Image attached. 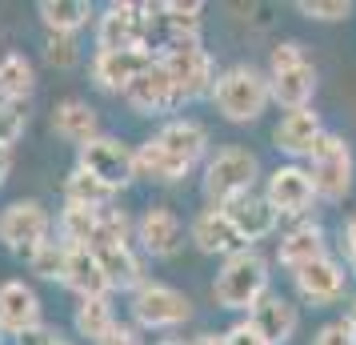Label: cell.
I'll return each mask as SVG.
<instances>
[{"mask_svg":"<svg viewBox=\"0 0 356 345\" xmlns=\"http://www.w3.org/2000/svg\"><path fill=\"white\" fill-rule=\"evenodd\" d=\"M212 105L232 125H252V121H260V116L268 113V105H273L268 72H260L252 65H232L225 72H216Z\"/></svg>","mask_w":356,"mask_h":345,"instance_id":"obj_1","label":"cell"},{"mask_svg":"<svg viewBox=\"0 0 356 345\" xmlns=\"http://www.w3.org/2000/svg\"><path fill=\"white\" fill-rule=\"evenodd\" d=\"M268 257L257 253V249H241V253H232L225 265H220V273L212 281V297H216V305L220 309H232V313H252L260 305V297H268Z\"/></svg>","mask_w":356,"mask_h":345,"instance_id":"obj_2","label":"cell"},{"mask_svg":"<svg viewBox=\"0 0 356 345\" xmlns=\"http://www.w3.org/2000/svg\"><path fill=\"white\" fill-rule=\"evenodd\" d=\"M268 89H273V105L280 109H312L316 97V65L308 61L300 40H280L268 56Z\"/></svg>","mask_w":356,"mask_h":345,"instance_id":"obj_3","label":"cell"},{"mask_svg":"<svg viewBox=\"0 0 356 345\" xmlns=\"http://www.w3.org/2000/svg\"><path fill=\"white\" fill-rule=\"evenodd\" d=\"M257 177H260V161L252 148H241V145H228V148H216L209 161H204V197L212 205H228L232 197L241 193H252L257 189Z\"/></svg>","mask_w":356,"mask_h":345,"instance_id":"obj_4","label":"cell"},{"mask_svg":"<svg viewBox=\"0 0 356 345\" xmlns=\"http://www.w3.org/2000/svg\"><path fill=\"white\" fill-rule=\"evenodd\" d=\"M353 173H356V161H353V148L344 137L337 132H324L316 148L308 153V177H312V189L321 201H344L348 189H353Z\"/></svg>","mask_w":356,"mask_h":345,"instance_id":"obj_5","label":"cell"},{"mask_svg":"<svg viewBox=\"0 0 356 345\" xmlns=\"http://www.w3.org/2000/svg\"><path fill=\"white\" fill-rule=\"evenodd\" d=\"M52 241V213L40 201L24 197L13 201L4 213H0V245L17 257H33L40 245Z\"/></svg>","mask_w":356,"mask_h":345,"instance_id":"obj_6","label":"cell"},{"mask_svg":"<svg viewBox=\"0 0 356 345\" xmlns=\"http://www.w3.org/2000/svg\"><path fill=\"white\" fill-rule=\"evenodd\" d=\"M156 61H161L164 72H168V81H172V89H177L180 105H193V100H200V97H212L216 65H212L209 49H204L200 40L180 45V49L164 52V56H156Z\"/></svg>","mask_w":356,"mask_h":345,"instance_id":"obj_7","label":"cell"},{"mask_svg":"<svg viewBox=\"0 0 356 345\" xmlns=\"http://www.w3.org/2000/svg\"><path fill=\"white\" fill-rule=\"evenodd\" d=\"M76 169H84L88 177H97L100 185L120 193L124 185L136 181V148H129L124 141H116L108 132H100L97 141L76 148Z\"/></svg>","mask_w":356,"mask_h":345,"instance_id":"obj_8","label":"cell"},{"mask_svg":"<svg viewBox=\"0 0 356 345\" xmlns=\"http://www.w3.org/2000/svg\"><path fill=\"white\" fill-rule=\"evenodd\" d=\"M129 309H132V317H136L140 329H177L193 317V301L180 293V289L164 285V281H145L132 293Z\"/></svg>","mask_w":356,"mask_h":345,"instance_id":"obj_9","label":"cell"},{"mask_svg":"<svg viewBox=\"0 0 356 345\" xmlns=\"http://www.w3.org/2000/svg\"><path fill=\"white\" fill-rule=\"evenodd\" d=\"M264 201L276 209V217H300L305 221L312 201H316V189H312V177L300 164H276L264 181Z\"/></svg>","mask_w":356,"mask_h":345,"instance_id":"obj_10","label":"cell"},{"mask_svg":"<svg viewBox=\"0 0 356 345\" xmlns=\"http://www.w3.org/2000/svg\"><path fill=\"white\" fill-rule=\"evenodd\" d=\"M292 285H296L300 301H308V305H337L340 297L348 293V269L328 253V257L300 265L292 273Z\"/></svg>","mask_w":356,"mask_h":345,"instance_id":"obj_11","label":"cell"},{"mask_svg":"<svg viewBox=\"0 0 356 345\" xmlns=\"http://www.w3.org/2000/svg\"><path fill=\"white\" fill-rule=\"evenodd\" d=\"M44 325L40 321V297H36L33 285H24V281H4L0 285V337H17L24 342L29 333Z\"/></svg>","mask_w":356,"mask_h":345,"instance_id":"obj_12","label":"cell"},{"mask_svg":"<svg viewBox=\"0 0 356 345\" xmlns=\"http://www.w3.org/2000/svg\"><path fill=\"white\" fill-rule=\"evenodd\" d=\"M152 68V56L145 49H120L92 56V81L100 93H129L132 84Z\"/></svg>","mask_w":356,"mask_h":345,"instance_id":"obj_13","label":"cell"},{"mask_svg":"<svg viewBox=\"0 0 356 345\" xmlns=\"http://www.w3.org/2000/svg\"><path fill=\"white\" fill-rule=\"evenodd\" d=\"M136 241L145 249L148 257H177L180 245H184V225H180V217L168 209V205H148L140 221H136Z\"/></svg>","mask_w":356,"mask_h":345,"instance_id":"obj_14","label":"cell"},{"mask_svg":"<svg viewBox=\"0 0 356 345\" xmlns=\"http://www.w3.org/2000/svg\"><path fill=\"white\" fill-rule=\"evenodd\" d=\"M324 132L328 129L321 125L316 109H292V113L280 116V125L273 129V145H276V153L289 157V164H296V161H308V153L316 148V141Z\"/></svg>","mask_w":356,"mask_h":345,"instance_id":"obj_15","label":"cell"},{"mask_svg":"<svg viewBox=\"0 0 356 345\" xmlns=\"http://www.w3.org/2000/svg\"><path fill=\"white\" fill-rule=\"evenodd\" d=\"M188 241H193L200 253H209V257H232V253H241L248 249L241 241V233L232 229V221L220 205H209V209H200L193 217V225H188Z\"/></svg>","mask_w":356,"mask_h":345,"instance_id":"obj_16","label":"cell"},{"mask_svg":"<svg viewBox=\"0 0 356 345\" xmlns=\"http://www.w3.org/2000/svg\"><path fill=\"white\" fill-rule=\"evenodd\" d=\"M228 213V221H232V229L241 233V241L248 249H252V241H264V237H273L276 225H280V217H276V209L264 201V193H241V197H232L228 205H220Z\"/></svg>","mask_w":356,"mask_h":345,"instance_id":"obj_17","label":"cell"},{"mask_svg":"<svg viewBox=\"0 0 356 345\" xmlns=\"http://www.w3.org/2000/svg\"><path fill=\"white\" fill-rule=\"evenodd\" d=\"M140 49V4L113 0L97 17V52Z\"/></svg>","mask_w":356,"mask_h":345,"instance_id":"obj_18","label":"cell"},{"mask_svg":"<svg viewBox=\"0 0 356 345\" xmlns=\"http://www.w3.org/2000/svg\"><path fill=\"white\" fill-rule=\"evenodd\" d=\"M248 321H252V329L268 345H289L296 337V329H300V309H296L292 297L268 293V297H260V305L248 313Z\"/></svg>","mask_w":356,"mask_h":345,"instance_id":"obj_19","label":"cell"},{"mask_svg":"<svg viewBox=\"0 0 356 345\" xmlns=\"http://www.w3.org/2000/svg\"><path fill=\"white\" fill-rule=\"evenodd\" d=\"M124 100L140 116H168L180 109V97H177V89H172V81H168V72H164L161 61H152V68L124 93Z\"/></svg>","mask_w":356,"mask_h":345,"instance_id":"obj_20","label":"cell"},{"mask_svg":"<svg viewBox=\"0 0 356 345\" xmlns=\"http://www.w3.org/2000/svg\"><path fill=\"white\" fill-rule=\"evenodd\" d=\"M316 257H328V241H324V229L316 221H300V225H292L284 237H280V249H276V261L284 265L289 273H296L300 265L316 261Z\"/></svg>","mask_w":356,"mask_h":345,"instance_id":"obj_21","label":"cell"},{"mask_svg":"<svg viewBox=\"0 0 356 345\" xmlns=\"http://www.w3.org/2000/svg\"><path fill=\"white\" fill-rule=\"evenodd\" d=\"M52 129H56V137H60V141L84 148L88 141H97V137H100L97 109H92L88 100L68 97V100H60V105H56V113H52Z\"/></svg>","mask_w":356,"mask_h":345,"instance_id":"obj_22","label":"cell"},{"mask_svg":"<svg viewBox=\"0 0 356 345\" xmlns=\"http://www.w3.org/2000/svg\"><path fill=\"white\" fill-rule=\"evenodd\" d=\"M156 141L164 148H172L180 161H188L196 169L200 161H209V129L193 121V116H177V121H168L161 132H156Z\"/></svg>","mask_w":356,"mask_h":345,"instance_id":"obj_23","label":"cell"},{"mask_svg":"<svg viewBox=\"0 0 356 345\" xmlns=\"http://www.w3.org/2000/svg\"><path fill=\"white\" fill-rule=\"evenodd\" d=\"M97 253L100 269H104V277H108V285L113 289H129V293H136L140 285H145V261L136 257V249L132 245H97L92 249Z\"/></svg>","mask_w":356,"mask_h":345,"instance_id":"obj_24","label":"cell"},{"mask_svg":"<svg viewBox=\"0 0 356 345\" xmlns=\"http://www.w3.org/2000/svg\"><path fill=\"white\" fill-rule=\"evenodd\" d=\"M188 173H193V164L180 161L177 153H172V148H164L156 137H148L145 145L136 148V177L172 185V181H184Z\"/></svg>","mask_w":356,"mask_h":345,"instance_id":"obj_25","label":"cell"},{"mask_svg":"<svg viewBox=\"0 0 356 345\" xmlns=\"http://www.w3.org/2000/svg\"><path fill=\"white\" fill-rule=\"evenodd\" d=\"M65 285L76 297H108L113 293V285H108V277H104V269H100L92 249H68Z\"/></svg>","mask_w":356,"mask_h":345,"instance_id":"obj_26","label":"cell"},{"mask_svg":"<svg viewBox=\"0 0 356 345\" xmlns=\"http://www.w3.org/2000/svg\"><path fill=\"white\" fill-rule=\"evenodd\" d=\"M36 93V68L24 52L0 56V105H20Z\"/></svg>","mask_w":356,"mask_h":345,"instance_id":"obj_27","label":"cell"},{"mask_svg":"<svg viewBox=\"0 0 356 345\" xmlns=\"http://www.w3.org/2000/svg\"><path fill=\"white\" fill-rule=\"evenodd\" d=\"M36 13H40V20H44V29L56 33V36H76L88 20L97 17L88 0H40Z\"/></svg>","mask_w":356,"mask_h":345,"instance_id":"obj_28","label":"cell"},{"mask_svg":"<svg viewBox=\"0 0 356 345\" xmlns=\"http://www.w3.org/2000/svg\"><path fill=\"white\" fill-rule=\"evenodd\" d=\"M72 325H76L81 337L100 345L116 329V313H113V305H108V297H81V301H76V313H72Z\"/></svg>","mask_w":356,"mask_h":345,"instance_id":"obj_29","label":"cell"},{"mask_svg":"<svg viewBox=\"0 0 356 345\" xmlns=\"http://www.w3.org/2000/svg\"><path fill=\"white\" fill-rule=\"evenodd\" d=\"M104 213V209H100ZM97 209H84V205H65L60 209V221H56V233H60V245L65 249H88L92 237H97Z\"/></svg>","mask_w":356,"mask_h":345,"instance_id":"obj_30","label":"cell"},{"mask_svg":"<svg viewBox=\"0 0 356 345\" xmlns=\"http://www.w3.org/2000/svg\"><path fill=\"white\" fill-rule=\"evenodd\" d=\"M113 189L108 185H100L97 177H88L84 169H72L65 181V205H84V209H113Z\"/></svg>","mask_w":356,"mask_h":345,"instance_id":"obj_31","label":"cell"},{"mask_svg":"<svg viewBox=\"0 0 356 345\" xmlns=\"http://www.w3.org/2000/svg\"><path fill=\"white\" fill-rule=\"evenodd\" d=\"M29 269H33L40 281H60L65 285V273H68V249L60 241H49V245H40L29 257Z\"/></svg>","mask_w":356,"mask_h":345,"instance_id":"obj_32","label":"cell"},{"mask_svg":"<svg viewBox=\"0 0 356 345\" xmlns=\"http://www.w3.org/2000/svg\"><path fill=\"white\" fill-rule=\"evenodd\" d=\"M44 61H49L52 68H72L76 61H81V52H76V36H56L49 33V40H44Z\"/></svg>","mask_w":356,"mask_h":345,"instance_id":"obj_33","label":"cell"},{"mask_svg":"<svg viewBox=\"0 0 356 345\" xmlns=\"http://www.w3.org/2000/svg\"><path fill=\"white\" fill-rule=\"evenodd\" d=\"M296 13H305L308 20H344L353 13V4L348 0H300Z\"/></svg>","mask_w":356,"mask_h":345,"instance_id":"obj_34","label":"cell"},{"mask_svg":"<svg viewBox=\"0 0 356 345\" xmlns=\"http://www.w3.org/2000/svg\"><path fill=\"white\" fill-rule=\"evenodd\" d=\"M24 113H20V105H0V148H13L24 137Z\"/></svg>","mask_w":356,"mask_h":345,"instance_id":"obj_35","label":"cell"},{"mask_svg":"<svg viewBox=\"0 0 356 345\" xmlns=\"http://www.w3.org/2000/svg\"><path fill=\"white\" fill-rule=\"evenodd\" d=\"M312 345H356V333L344 325V321H328V325L316 329Z\"/></svg>","mask_w":356,"mask_h":345,"instance_id":"obj_36","label":"cell"},{"mask_svg":"<svg viewBox=\"0 0 356 345\" xmlns=\"http://www.w3.org/2000/svg\"><path fill=\"white\" fill-rule=\"evenodd\" d=\"M220 337H225V345H268L257 329H252V321H248V317H244V321H232Z\"/></svg>","mask_w":356,"mask_h":345,"instance_id":"obj_37","label":"cell"},{"mask_svg":"<svg viewBox=\"0 0 356 345\" xmlns=\"http://www.w3.org/2000/svg\"><path fill=\"white\" fill-rule=\"evenodd\" d=\"M100 345H140V337H136V329L132 325H120V321H116V329Z\"/></svg>","mask_w":356,"mask_h":345,"instance_id":"obj_38","label":"cell"},{"mask_svg":"<svg viewBox=\"0 0 356 345\" xmlns=\"http://www.w3.org/2000/svg\"><path fill=\"white\" fill-rule=\"evenodd\" d=\"M20 345H68L65 337H60V333H56V329H36V333H29V337H24V342Z\"/></svg>","mask_w":356,"mask_h":345,"instance_id":"obj_39","label":"cell"},{"mask_svg":"<svg viewBox=\"0 0 356 345\" xmlns=\"http://www.w3.org/2000/svg\"><path fill=\"white\" fill-rule=\"evenodd\" d=\"M344 253H348V265L356 269V213L344 221Z\"/></svg>","mask_w":356,"mask_h":345,"instance_id":"obj_40","label":"cell"},{"mask_svg":"<svg viewBox=\"0 0 356 345\" xmlns=\"http://www.w3.org/2000/svg\"><path fill=\"white\" fill-rule=\"evenodd\" d=\"M8 173H13V148H0V185L8 181Z\"/></svg>","mask_w":356,"mask_h":345,"instance_id":"obj_41","label":"cell"},{"mask_svg":"<svg viewBox=\"0 0 356 345\" xmlns=\"http://www.w3.org/2000/svg\"><path fill=\"white\" fill-rule=\"evenodd\" d=\"M188 345H225V337H220V333H196Z\"/></svg>","mask_w":356,"mask_h":345,"instance_id":"obj_42","label":"cell"},{"mask_svg":"<svg viewBox=\"0 0 356 345\" xmlns=\"http://www.w3.org/2000/svg\"><path fill=\"white\" fill-rule=\"evenodd\" d=\"M344 325L356 333V297H353V305H348V313H344Z\"/></svg>","mask_w":356,"mask_h":345,"instance_id":"obj_43","label":"cell"},{"mask_svg":"<svg viewBox=\"0 0 356 345\" xmlns=\"http://www.w3.org/2000/svg\"><path fill=\"white\" fill-rule=\"evenodd\" d=\"M156 345H188V342H177V337H164V342H156Z\"/></svg>","mask_w":356,"mask_h":345,"instance_id":"obj_44","label":"cell"}]
</instances>
